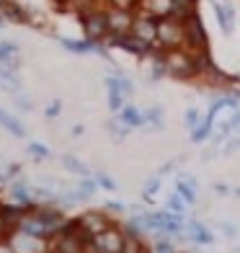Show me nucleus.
Wrapping results in <instances>:
<instances>
[{
    "label": "nucleus",
    "mask_w": 240,
    "mask_h": 253,
    "mask_svg": "<svg viewBox=\"0 0 240 253\" xmlns=\"http://www.w3.org/2000/svg\"><path fill=\"white\" fill-rule=\"evenodd\" d=\"M104 44H106V47L124 49V52H129V54H134V57H150V54L155 52L153 44L142 42L140 37H134L132 31H129V34H119V37H111V34H109V37L104 39Z\"/></svg>",
    "instance_id": "20e7f679"
},
{
    "label": "nucleus",
    "mask_w": 240,
    "mask_h": 253,
    "mask_svg": "<svg viewBox=\"0 0 240 253\" xmlns=\"http://www.w3.org/2000/svg\"><path fill=\"white\" fill-rule=\"evenodd\" d=\"M145 122L155 126V129H163L165 122H163V109L160 106H153V109H145Z\"/></svg>",
    "instance_id": "5701e85b"
},
{
    "label": "nucleus",
    "mask_w": 240,
    "mask_h": 253,
    "mask_svg": "<svg viewBox=\"0 0 240 253\" xmlns=\"http://www.w3.org/2000/svg\"><path fill=\"white\" fill-rule=\"evenodd\" d=\"M235 129H233V126H230V122H222L220 126H217V129H214V142H217V147H220L222 142H227V137H230Z\"/></svg>",
    "instance_id": "cd10ccee"
},
{
    "label": "nucleus",
    "mask_w": 240,
    "mask_h": 253,
    "mask_svg": "<svg viewBox=\"0 0 240 253\" xmlns=\"http://www.w3.org/2000/svg\"><path fill=\"white\" fill-rule=\"evenodd\" d=\"M184 47L191 49V52L209 49V39H207V31H204L199 13H194L184 21Z\"/></svg>",
    "instance_id": "39448f33"
},
{
    "label": "nucleus",
    "mask_w": 240,
    "mask_h": 253,
    "mask_svg": "<svg viewBox=\"0 0 240 253\" xmlns=\"http://www.w3.org/2000/svg\"><path fill=\"white\" fill-rule=\"evenodd\" d=\"M29 210H31V207L18 204V202H13V204H0V214H3L5 238H8V235H13L16 230L21 227V220H24V217L29 214Z\"/></svg>",
    "instance_id": "9b49d317"
},
{
    "label": "nucleus",
    "mask_w": 240,
    "mask_h": 253,
    "mask_svg": "<svg viewBox=\"0 0 240 253\" xmlns=\"http://www.w3.org/2000/svg\"><path fill=\"white\" fill-rule=\"evenodd\" d=\"M78 222H80L83 230H88L90 235H98V233H104L106 227L114 225V220L109 217L106 210H88V212H83L78 217Z\"/></svg>",
    "instance_id": "9d476101"
},
{
    "label": "nucleus",
    "mask_w": 240,
    "mask_h": 253,
    "mask_svg": "<svg viewBox=\"0 0 240 253\" xmlns=\"http://www.w3.org/2000/svg\"><path fill=\"white\" fill-rule=\"evenodd\" d=\"M117 119L124 122L129 129H137V126H145V124H147V122H145V111H140L137 106H124V109L117 114Z\"/></svg>",
    "instance_id": "f3484780"
},
{
    "label": "nucleus",
    "mask_w": 240,
    "mask_h": 253,
    "mask_svg": "<svg viewBox=\"0 0 240 253\" xmlns=\"http://www.w3.org/2000/svg\"><path fill=\"white\" fill-rule=\"evenodd\" d=\"M96 3H98V0H96Z\"/></svg>",
    "instance_id": "8fccbe9b"
},
{
    "label": "nucleus",
    "mask_w": 240,
    "mask_h": 253,
    "mask_svg": "<svg viewBox=\"0 0 240 253\" xmlns=\"http://www.w3.org/2000/svg\"><path fill=\"white\" fill-rule=\"evenodd\" d=\"M186 207H189V204H186V199L176 191V194H170V199H168V204H165V210L176 212V214H186Z\"/></svg>",
    "instance_id": "393cba45"
},
{
    "label": "nucleus",
    "mask_w": 240,
    "mask_h": 253,
    "mask_svg": "<svg viewBox=\"0 0 240 253\" xmlns=\"http://www.w3.org/2000/svg\"><path fill=\"white\" fill-rule=\"evenodd\" d=\"M8 240L16 248V253H49V240L34 238L24 230H16L13 235H8Z\"/></svg>",
    "instance_id": "1a4fd4ad"
},
{
    "label": "nucleus",
    "mask_w": 240,
    "mask_h": 253,
    "mask_svg": "<svg viewBox=\"0 0 240 253\" xmlns=\"http://www.w3.org/2000/svg\"><path fill=\"white\" fill-rule=\"evenodd\" d=\"M13 101H16V106H18L21 111H31V109H34V103H31L24 93H16V96H13Z\"/></svg>",
    "instance_id": "f704fd0d"
},
{
    "label": "nucleus",
    "mask_w": 240,
    "mask_h": 253,
    "mask_svg": "<svg viewBox=\"0 0 240 253\" xmlns=\"http://www.w3.org/2000/svg\"><path fill=\"white\" fill-rule=\"evenodd\" d=\"M142 248H145V240H140V238H127V240H124V251H121V253H142Z\"/></svg>",
    "instance_id": "c85d7f7f"
},
{
    "label": "nucleus",
    "mask_w": 240,
    "mask_h": 253,
    "mask_svg": "<svg viewBox=\"0 0 240 253\" xmlns=\"http://www.w3.org/2000/svg\"><path fill=\"white\" fill-rule=\"evenodd\" d=\"M214 132V117L212 114H204V119H201V124L197 126V129H191V142H204L207 137Z\"/></svg>",
    "instance_id": "6ab92c4d"
},
{
    "label": "nucleus",
    "mask_w": 240,
    "mask_h": 253,
    "mask_svg": "<svg viewBox=\"0 0 240 253\" xmlns=\"http://www.w3.org/2000/svg\"><path fill=\"white\" fill-rule=\"evenodd\" d=\"M214 191L217 194H227V191H230V186H225V183H214Z\"/></svg>",
    "instance_id": "79ce46f5"
},
{
    "label": "nucleus",
    "mask_w": 240,
    "mask_h": 253,
    "mask_svg": "<svg viewBox=\"0 0 240 253\" xmlns=\"http://www.w3.org/2000/svg\"><path fill=\"white\" fill-rule=\"evenodd\" d=\"M142 253H155V251H153V246H147V243H145V248H142Z\"/></svg>",
    "instance_id": "49530a36"
},
{
    "label": "nucleus",
    "mask_w": 240,
    "mask_h": 253,
    "mask_svg": "<svg viewBox=\"0 0 240 253\" xmlns=\"http://www.w3.org/2000/svg\"><path fill=\"white\" fill-rule=\"evenodd\" d=\"M225 98V109H240V96L238 93H227Z\"/></svg>",
    "instance_id": "e433bc0d"
},
{
    "label": "nucleus",
    "mask_w": 240,
    "mask_h": 253,
    "mask_svg": "<svg viewBox=\"0 0 240 253\" xmlns=\"http://www.w3.org/2000/svg\"><path fill=\"white\" fill-rule=\"evenodd\" d=\"M106 212H124V204L121 202H109L106 204Z\"/></svg>",
    "instance_id": "58836bf2"
},
{
    "label": "nucleus",
    "mask_w": 240,
    "mask_h": 253,
    "mask_svg": "<svg viewBox=\"0 0 240 253\" xmlns=\"http://www.w3.org/2000/svg\"><path fill=\"white\" fill-rule=\"evenodd\" d=\"M83 253H104V251H98L96 246H85V251Z\"/></svg>",
    "instance_id": "37998d69"
},
{
    "label": "nucleus",
    "mask_w": 240,
    "mask_h": 253,
    "mask_svg": "<svg viewBox=\"0 0 240 253\" xmlns=\"http://www.w3.org/2000/svg\"><path fill=\"white\" fill-rule=\"evenodd\" d=\"M0 16H3L5 24H34L31 13L16 0H5L3 8H0Z\"/></svg>",
    "instance_id": "f8f14e48"
},
{
    "label": "nucleus",
    "mask_w": 240,
    "mask_h": 253,
    "mask_svg": "<svg viewBox=\"0 0 240 253\" xmlns=\"http://www.w3.org/2000/svg\"><path fill=\"white\" fill-rule=\"evenodd\" d=\"M132 34L140 37L147 44H158V18L150 13H142V10H134V24H132Z\"/></svg>",
    "instance_id": "6e6552de"
},
{
    "label": "nucleus",
    "mask_w": 240,
    "mask_h": 253,
    "mask_svg": "<svg viewBox=\"0 0 240 253\" xmlns=\"http://www.w3.org/2000/svg\"><path fill=\"white\" fill-rule=\"evenodd\" d=\"M96 189H101L96 178H88V176H83V181H78V191L83 194L85 199H88V197H93V194H96Z\"/></svg>",
    "instance_id": "bb28decb"
},
{
    "label": "nucleus",
    "mask_w": 240,
    "mask_h": 253,
    "mask_svg": "<svg viewBox=\"0 0 240 253\" xmlns=\"http://www.w3.org/2000/svg\"><path fill=\"white\" fill-rule=\"evenodd\" d=\"M117 83H119V88H121V93H124V96H132V93H134L132 80H129L127 75H124V73H119V75H117Z\"/></svg>",
    "instance_id": "2f4dec72"
},
{
    "label": "nucleus",
    "mask_w": 240,
    "mask_h": 253,
    "mask_svg": "<svg viewBox=\"0 0 240 253\" xmlns=\"http://www.w3.org/2000/svg\"><path fill=\"white\" fill-rule=\"evenodd\" d=\"M220 227H222V233H225V235H230V238L235 235V227H233L230 222H220Z\"/></svg>",
    "instance_id": "a19ab883"
},
{
    "label": "nucleus",
    "mask_w": 240,
    "mask_h": 253,
    "mask_svg": "<svg viewBox=\"0 0 240 253\" xmlns=\"http://www.w3.org/2000/svg\"><path fill=\"white\" fill-rule=\"evenodd\" d=\"M96 181H98V186H101V189H106V191H117V181L109 178L106 173H96Z\"/></svg>",
    "instance_id": "473e14b6"
},
{
    "label": "nucleus",
    "mask_w": 240,
    "mask_h": 253,
    "mask_svg": "<svg viewBox=\"0 0 240 253\" xmlns=\"http://www.w3.org/2000/svg\"><path fill=\"white\" fill-rule=\"evenodd\" d=\"M83 132H85V129H83L80 124H75V126H73V134H83Z\"/></svg>",
    "instance_id": "c03bdc74"
},
{
    "label": "nucleus",
    "mask_w": 240,
    "mask_h": 253,
    "mask_svg": "<svg viewBox=\"0 0 240 253\" xmlns=\"http://www.w3.org/2000/svg\"><path fill=\"white\" fill-rule=\"evenodd\" d=\"M106 18H109V34L119 37V34H129L134 24V10L121 8V5H106Z\"/></svg>",
    "instance_id": "423d86ee"
},
{
    "label": "nucleus",
    "mask_w": 240,
    "mask_h": 253,
    "mask_svg": "<svg viewBox=\"0 0 240 253\" xmlns=\"http://www.w3.org/2000/svg\"><path fill=\"white\" fill-rule=\"evenodd\" d=\"M173 0H137L134 8L142 10V13H150L155 18H165V16H173Z\"/></svg>",
    "instance_id": "ddd939ff"
},
{
    "label": "nucleus",
    "mask_w": 240,
    "mask_h": 253,
    "mask_svg": "<svg viewBox=\"0 0 240 253\" xmlns=\"http://www.w3.org/2000/svg\"><path fill=\"white\" fill-rule=\"evenodd\" d=\"M124 240H127V235H124L121 225H111V227L104 230V233L93 235V246L98 251H104V253H121L124 251Z\"/></svg>",
    "instance_id": "0eeeda50"
},
{
    "label": "nucleus",
    "mask_w": 240,
    "mask_h": 253,
    "mask_svg": "<svg viewBox=\"0 0 240 253\" xmlns=\"http://www.w3.org/2000/svg\"><path fill=\"white\" fill-rule=\"evenodd\" d=\"M62 166L70 170V173H75V176H90V168L85 163H80L75 155H62Z\"/></svg>",
    "instance_id": "412c9836"
},
{
    "label": "nucleus",
    "mask_w": 240,
    "mask_h": 253,
    "mask_svg": "<svg viewBox=\"0 0 240 253\" xmlns=\"http://www.w3.org/2000/svg\"><path fill=\"white\" fill-rule=\"evenodd\" d=\"M165 67H168V75H170V78H176V80H191V78H199L197 62H194V52L186 49V47L168 49V52H165Z\"/></svg>",
    "instance_id": "f03ea898"
},
{
    "label": "nucleus",
    "mask_w": 240,
    "mask_h": 253,
    "mask_svg": "<svg viewBox=\"0 0 240 253\" xmlns=\"http://www.w3.org/2000/svg\"><path fill=\"white\" fill-rule=\"evenodd\" d=\"M0 67H8V70L21 67V47L16 42H0Z\"/></svg>",
    "instance_id": "4468645a"
},
{
    "label": "nucleus",
    "mask_w": 240,
    "mask_h": 253,
    "mask_svg": "<svg viewBox=\"0 0 240 253\" xmlns=\"http://www.w3.org/2000/svg\"><path fill=\"white\" fill-rule=\"evenodd\" d=\"M0 126H3V129H8V132H13L16 137H24V134H26L24 124H21L18 119H13L10 114H5L3 109H0Z\"/></svg>",
    "instance_id": "aec40b11"
},
{
    "label": "nucleus",
    "mask_w": 240,
    "mask_h": 253,
    "mask_svg": "<svg viewBox=\"0 0 240 253\" xmlns=\"http://www.w3.org/2000/svg\"><path fill=\"white\" fill-rule=\"evenodd\" d=\"M238 150H240V134L233 137L230 142H225V147H222V153H225V155H233V153H238Z\"/></svg>",
    "instance_id": "c9c22d12"
},
{
    "label": "nucleus",
    "mask_w": 240,
    "mask_h": 253,
    "mask_svg": "<svg viewBox=\"0 0 240 253\" xmlns=\"http://www.w3.org/2000/svg\"><path fill=\"white\" fill-rule=\"evenodd\" d=\"M197 189H199V186H194V183H189V181H184V178L176 181V191L186 199V204H197Z\"/></svg>",
    "instance_id": "4be33fe9"
},
{
    "label": "nucleus",
    "mask_w": 240,
    "mask_h": 253,
    "mask_svg": "<svg viewBox=\"0 0 240 253\" xmlns=\"http://www.w3.org/2000/svg\"><path fill=\"white\" fill-rule=\"evenodd\" d=\"M184 47V21H178L173 16L158 18V44L155 49H178Z\"/></svg>",
    "instance_id": "7ed1b4c3"
},
{
    "label": "nucleus",
    "mask_w": 240,
    "mask_h": 253,
    "mask_svg": "<svg viewBox=\"0 0 240 253\" xmlns=\"http://www.w3.org/2000/svg\"><path fill=\"white\" fill-rule=\"evenodd\" d=\"M186 238L194 240V243H201V246H212L214 243V235L199 220H186Z\"/></svg>",
    "instance_id": "2eb2a0df"
},
{
    "label": "nucleus",
    "mask_w": 240,
    "mask_h": 253,
    "mask_svg": "<svg viewBox=\"0 0 240 253\" xmlns=\"http://www.w3.org/2000/svg\"><path fill=\"white\" fill-rule=\"evenodd\" d=\"M54 3H67V0H54Z\"/></svg>",
    "instance_id": "de8ad7c7"
},
{
    "label": "nucleus",
    "mask_w": 240,
    "mask_h": 253,
    "mask_svg": "<svg viewBox=\"0 0 240 253\" xmlns=\"http://www.w3.org/2000/svg\"><path fill=\"white\" fill-rule=\"evenodd\" d=\"M0 88L8 90V93H21V78L16 75V70H8V67H0Z\"/></svg>",
    "instance_id": "a211bd4d"
},
{
    "label": "nucleus",
    "mask_w": 240,
    "mask_h": 253,
    "mask_svg": "<svg viewBox=\"0 0 240 253\" xmlns=\"http://www.w3.org/2000/svg\"><path fill=\"white\" fill-rule=\"evenodd\" d=\"M158 191H160V178H150V181L145 183V189H142V197H145L147 202H150Z\"/></svg>",
    "instance_id": "c756f323"
},
{
    "label": "nucleus",
    "mask_w": 240,
    "mask_h": 253,
    "mask_svg": "<svg viewBox=\"0 0 240 253\" xmlns=\"http://www.w3.org/2000/svg\"><path fill=\"white\" fill-rule=\"evenodd\" d=\"M106 129H109V134H111L117 142H121L124 137L129 134V126L124 124V122H119V119H117V122H109V124H106Z\"/></svg>",
    "instance_id": "b1692460"
},
{
    "label": "nucleus",
    "mask_w": 240,
    "mask_h": 253,
    "mask_svg": "<svg viewBox=\"0 0 240 253\" xmlns=\"http://www.w3.org/2000/svg\"><path fill=\"white\" fill-rule=\"evenodd\" d=\"M80 26H83L85 39H90V42H104V39L109 37L106 8H101L98 3L83 8V10H80Z\"/></svg>",
    "instance_id": "f257e3e1"
},
{
    "label": "nucleus",
    "mask_w": 240,
    "mask_h": 253,
    "mask_svg": "<svg viewBox=\"0 0 240 253\" xmlns=\"http://www.w3.org/2000/svg\"><path fill=\"white\" fill-rule=\"evenodd\" d=\"M26 150H29V155H34V163H41V160H47V158L52 155L49 147H44L41 142H31Z\"/></svg>",
    "instance_id": "a878e982"
},
{
    "label": "nucleus",
    "mask_w": 240,
    "mask_h": 253,
    "mask_svg": "<svg viewBox=\"0 0 240 253\" xmlns=\"http://www.w3.org/2000/svg\"><path fill=\"white\" fill-rule=\"evenodd\" d=\"M3 3H5V0H0V8H3Z\"/></svg>",
    "instance_id": "09e8293b"
},
{
    "label": "nucleus",
    "mask_w": 240,
    "mask_h": 253,
    "mask_svg": "<svg viewBox=\"0 0 240 253\" xmlns=\"http://www.w3.org/2000/svg\"><path fill=\"white\" fill-rule=\"evenodd\" d=\"M201 119H204V117H199V111H197V109H189V111H186V117H184V124L189 126V129H197V126L201 124Z\"/></svg>",
    "instance_id": "7c9ffc66"
},
{
    "label": "nucleus",
    "mask_w": 240,
    "mask_h": 253,
    "mask_svg": "<svg viewBox=\"0 0 240 253\" xmlns=\"http://www.w3.org/2000/svg\"><path fill=\"white\" fill-rule=\"evenodd\" d=\"M0 238H5V227H3V214H0Z\"/></svg>",
    "instance_id": "a18cd8bd"
},
{
    "label": "nucleus",
    "mask_w": 240,
    "mask_h": 253,
    "mask_svg": "<svg viewBox=\"0 0 240 253\" xmlns=\"http://www.w3.org/2000/svg\"><path fill=\"white\" fill-rule=\"evenodd\" d=\"M60 111H62V101H52L47 109H44V117L47 119H54V117H60Z\"/></svg>",
    "instance_id": "72a5a7b5"
},
{
    "label": "nucleus",
    "mask_w": 240,
    "mask_h": 253,
    "mask_svg": "<svg viewBox=\"0 0 240 253\" xmlns=\"http://www.w3.org/2000/svg\"><path fill=\"white\" fill-rule=\"evenodd\" d=\"M230 126L235 132H240V109H235V114H233V119H230Z\"/></svg>",
    "instance_id": "ea45409f"
},
{
    "label": "nucleus",
    "mask_w": 240,
    "mask_h": 253,
    "mask_svg": "<svg viewBox=\"0 0 240 253\" xmlns=\"http://www.w3.org/2000/svg\"><path fill=\"white\" fill-rule=\"evenodd\" d=\"M0 253H16V248L10 246L8 238H0Z\"/></svg>",
    "instance_id": "4c0bfd02"
},
{
    "label": "nucleus",
    "mask_w": 240,
    "mask_h": 253,
    "mask_svg": "<svg viewBox=\"0 0 240 253\" xmlns=\"http://www.w3.org/2000/svg\"><path fill=\"white\" fill-rule=\"evenodd\" d=\"M212 8H214V16H217V24H220V29L225 34H233L235 29V10L230 5H222L217 3V0H212Z\"/></svg>",
    "instance_id": "dca6fc26"
}]
</instances>
